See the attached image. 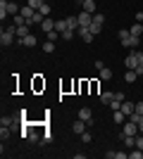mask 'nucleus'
I'll return each instance as SVG.
<instances>
[{
	"instance_id": "19",
	"label": "nucleus",
	"mask_w": 143,
	"mask_h": 159,
	"mask_svg": "<svg viewBox=\"0 0 143 159\" xmlns=\"http://www.w3.org/2000/svg\"><path fill=\"white\" fill-rule=\"evenodd\" d=\"M67 19H57V21H55V31H60V33H64V31H67Z\"/></svg>"
},
{
	"instance_id": "17",
	"label": "nucleus",
	"mask_w": 143,
	"mask_h": 159,
	"mask_svg": "<svg viewBox=\"0 0 143 159\" xmlns=\"http://www.w3.org/2000/svg\"><path fill=\"white\" fill-rule=\"evenodd\" d=\"M88 29H91V33H93V36H98V33L102 31V21H95V19H93V21H91V26H88Z\"/></svg>"
},
{
	"instance_id": "38",
	"label": "nucleus",
	"mask_w": 143,
	"mask_h": 159,
	"mask_svg": "<svg viewBox=\"0 0 143 159\" xmlns=\"http://www.w3.org/2000/svg\"><path fill=\"white\" fill-rule=\"evenodd\" d=\"M134 112H136V114H141V116H143V102H136V107H134Z\"/></svg>"
},
{
	"instance_id": "39",
	"label": "nucleus",
	"mask_w": 143,
	"mask_h": 159,
	"mask_svg": "<svg viewBox=\"0 0 143 159\" xmlns=\"http://www.w3.org/2000/svg\"><path fill=\"white\" fill-rule=\"evenodd\" d=\"M136 147H138V150H143V135H136Z\"/></svg>"
},
{
	"instance_id": "14",
	"label": "nucleus",
	"mask_w": 143,
	"mask_h": 159,
	"mask_svg": "<svg viewBox=\"0 0 143 159\" xmlns=\"http://www.w3.org/2000/svg\"><path fill=\"white\" fill-rule=\"evenodd\" d=\"M86 126H88V124H86V121H83V119H79V121H74V126H72V131L81 135V133L86 131Z\"/></svg>"
},
{
	"instance_id": "9",
	"label": "nucleus",
	"mask_w": 143,
	"mask_h": 159,
	"mask_svg": "<svg viewBox=\"0 0 143 159\" xmlns=\"http://www.w3.org/2000/svg\"><path fill=\"white\" fill-rule=\"evenodd\" d=\"M126 119H129V116H126V114H124L122 109H117V112L112 114V121H115L117 126H122V124H124V121H126Z\"/></svg>"
},
{
	"instance_id": "4",
	"label": "nucleus",
	"mask_w": 143,
	"mask_h": 159,
	"mask_svg": "<svg viewBox=\"0 0 143 159\" xmlns=\"http://www.w3.org/2000/svg\"><path fill=\"white\" fill-rule=\"evenodd\" d=\"M124 64H126V69H136L138 66V52H129L126 60H124Z\"/></svg>"
},
{
	"instance_id": "27",
	"label": "nucleus",
	"mask_w": 143,
	"mask_h": 159,
	"mask_svg": "<svg viewBox=\"0 0 143 159\" xmlns=\"http://www.w3.org/2000/svg\"><path fill=\"white\" fill-rule=\"evenodd\" d=\"M55 50V43L53 40H45V43H43V52H53Z\"/></svg>"
},
{
	"instance_id": "43",
	"label": "nucleus",
	"mask_w": 143,
	"mask_h": 159,
	"mask_svg": "<svg viewBox=\"0 0 143 159\" xmlns=\"http://www.w3.org/2000/svg\"><path fill=\"white\" fill-rule=\"evenodd\" d=\"M79 2H81V0H79Z\"/></svg>"
},
{
	"instance_id": "24",
	"label": "nucleus",
	"mask_w": 143,
	"mask_h": 159,
	"mask_svg": "<svg viewBox=\"0 0 143 159\" xmlns=\"http://www.w3.org/2000/svg\"><path fill=\"white\" fill-rule=\"evenodd\" d=\"M12 24H14V26H21V24H26V19H24L21 14H14V17H12Z\"/></svg>"
},
{
	"instance_id": "16",
	"label": "nucleus",
	"mask_w": 143,
	"mask_h": 159,
	"mask_svg": "<svg viewBox=\"0 0 143 159\" xmlns=\"http://www.w3.org/2000/svg\"><path fill=\"white\" fill-rule=\"evenodd\" d=\"M129 31H131V36H136V38H141V36H143V26H141V21H136V24H134V26H131Z\"/></svg>"
},
{
	"instance_id": "32",
	"label": "nucleus",
	"mask_w": 143,
	"mask_h": 159,
	"mask_svg": "<svg viewBox=\"0 0 143 159\" xmlns=\"http://www.w3.org/2000/svg\"><path fill=\"white\" fill-rule=\"evenodd\" d=\"M29 140H31V143H41V135L34 133V131H29Z\"/></svg>"
},
{
	"instance_id": "10",
	"label": "nucleus",
	"mask_w": 143,
	"mask_h": 159,
	"mask_svg": "<svg viewBox=\"0 0 143 159\" xmlns=\"http://www.w3.org/2000/svg\"><path fill=\"white\" fill-rule=\"evenodd\" d=\"M79 119H83L86 124H93V116H91V109H88V107H81V109H79Z\"/></svg>"
},
{
	"instance_id": "25",
	"label": "nucleus",
	"mask_w": 143,
	"mask_h": 159,
	"mask_svg": "<svg viewBox=\"0 0 143 159\" xmlns=\"http://www.w3.org/2000/svg\"><path fill=\"white\" fill-rule=\"evenodd\" d=\"M100 79H102V81H107V79H112V71H110L107 66H102V69H100Z\"/></svg>"
},
{
	"instance_id": "7",
	"label": "nucleus",
	"mask_w": 143,
	"mask_h": 159,
	"mask_svg": "<svg viewBox=\"0 0 143 159\" xmlns=\"http://www.w3.org/2000/svg\"><path fill=\"white\" fill-rule=\"evenodd\" d=\"M19 40V45H24V48H34L36 45V36L34 33H29V36H24V38H17Z\"/></svg>"
},
{
	"instance_id": "31",
	"label": "nucleus",
	"mask_w": 143,
	"mask_h": 159,
	"mask_svg": "<svg viewBox=\"0 0 143 159\" xmlns=\"http://www.w3.org/2000/svg\"><path fill=\"white\" fill-rule=\"evenodd\" d=\"M0 138H2V140L10 138V126H2V128H0Z\"/></svg>"
},
{
	"instance_id": "12",
	"label": "nucleus",
	"mask_w": 143,
	"mask_h": 159,
	"mask_svg": "<svg viewBox=\"0 0 143 159\" xmlns=\"http://www.w3.org/2000/svg\"><path fill=\"white\" fill-rule=\"evenodd\" d=\"M81 10H83V12L95 14V0H81Z\"/></svg>"
},
{
	"instance_id": "5",
	"label": "nucleus",
	"mask_w": 143,
	"mask_h": 159,
	"mask_svg": "<svg viewBox=\"0 0 143 159\" xmlns=\"http://www.w3.org/2000/svg\"><path fill=\"white\" fill-rule=\"evenodd\" d=\"M36 12H38V10H34L31 5H21V10H19V14L24 17V19H26V24H29V19H31V17H34Z\"/></svg>"
},
{
	"instance_id": "6",
	"label": "nucleus",
	"mask_w": 143,
	"mask_h": 159,
	"mask_svg": "<svg viewBox=\"0 0 143 159\" xmlns=\"http://www.w3.org/2000/svg\"><path fill=\"white\" fill-rule=\"evenodd\" d=\"M76 33L81 36V40H83V43H91V40L95 38L93 33H91V29H83V26H79V29H76Z\"/></svg>"
},
{
	"instance_id": "33",
	"label": "nucleus",
	"mask_w": 143,
	"mask_h": 159,
	"mask_svg": "<svg viewBox=\"0 0 143 159\" xmlns=\"http://www.w3.org/2000/svg\"><path fill=\"white\" fill-rule=\"evenodd\" d=\"M26 5H31L34 10H41V5H43V0H29Z\"/></svg>"
},
{
	"instance_id": "28",
	"label": "nucleus",
	"mask_w": 143,
	"mask_h": 159,
	"mask_svg": "<svg viewBox=\"0 0 143 159\" xmlns=\"http://www.w3.org/2000/svg\"><path fill=\"white\" fill-rule=\"evenodd\" d=\"M74 29H67V31H64V33H62V40H72V38H74Z\"/></svg>"
},
{
	"instance_id": "29",
	"label": "nucleus",
	"mask_w": 143,
	"mask_h": 159,
	"mask_svg": "<svg viewBox=\"0 0 143 159\" xmlns=\"http://www.w3.org/2000/svg\"><path fill=\"white\" fill-rule=\"evenodd\" d=\"M110 107H112V112H117V109H122V100H112V102H110Z\"/></svg>"
},
{
	"instance_id": "37",
	"label": "nucleus",
	"mask_w": 143,
	"mask_h": 159,
	"mask_svg": "<svg viewBox=\"0 0 143 159\" xmlns=\"http://www.w3.org/2000/svg\"><path fill=\"white\" fill-rule=\"evenodd\" d=\"M91 140H93V135H91V133H86V131H83V133H81V143H91Z\"/></svg>"
},
{
	"instance_id": "30",
	"label": "nucleus",
	"mask_w": 143,
	"mask_h": 159,
	"mask_svg": "<svg viewBox=\"0 0 143 159\" xmlns=\"http://www.w3.org/2000/svg\"><path fill=\"white\" fill-rule=\"evenodd\" d=\"M12 124H14L12 116H2V119H0V126H12Z\"/></svg>"
},
{
	"instance_id": "1",
	"label": "nucleus",
	"mask_w": 143,
	"mask_h": 159,
	"mask_svg": "<svg viewBox=\"0 0 143 159\" xmlns=\"http://www.w3.org/2000/svg\"><path fill=\"white\" fill-rule=\"evenodd\" d=\"M138 133H141L138 131V124H134V121H129V119L122 124V135H138Z\"/></svg>"
},
{
	"instance_id": "18",
	"label": "nucleus",
	"mask_w": 143,
	"mask_h": 159,
	"mask_svg": "<svg viewBox=\"0 0 143 159\" xmlns=\"http://www.w3.org/2000/svg\"><path fill=\"white\" fill-rule=\"evenodd\" d=\"M138 79V74L136 69H126V74H124V81H129V83H134V81Z\"/></svg>"
},
{
	"instance_id": "15",
	"label": "nucleus",
	"mask_w": 143,
	"mask_h": 159,
	"mask_svg": "<svg viewBox=\"0 0 143 159\" xmlns=\"http://www.w3.org/2000/svg\"><path fill=\"white\" fill-rule=\"evenodd\" d=\"M41 29H43V33H48V31H55V21L45 17V19L41 21Z\"/></svg>"
},
{
	"instance_id": "2",
	"label": "nucleus",
	"mask_w": 143,
	"mask_h": 159,
	"mask_svg": "<svg viewBox=\"0 0 143 159\" xmlns=\"http://www.w3.org/2000/svg\"><path fill=\"white\" fill-rule=\"evenodd\" d=\"M14 38H17V36H14V33H10V31H7V29H5V31L0 33V45H2V48L12 45V40H14Z\"/></svg>"
},
{
	"instance_id": "22",
	"label": "nucleus",
	"mask_w": 143,
	"mask_h": 159,
	"mask_svg": "<svg viewBox=\"0 0 143 159\" xmlns=\"http://www.w3.org/2000/svg\"><path fill=\"white\" fill-rule=\"evenodd\" d=\"M38 12H41L43 17H50V12H53V7L48 5V2H43V5H41V10H38Z\"/></svg>"
},
{
	"instance_id": "35",
	"label": "nucleus",
	"mask_w": 143,
	"mask_h": 159,
	"mask_svg": "<svg viewBox=\"0 0 143 159\" xmlns=\"http://www.w3.org/2000/svg\"><path fill=\"white\" fill-rule=\"evenodd\" d=\"M129 36H131V31H129V29H122V31H119V40L129 38Z\"/></svg>"
},
{
	"instance_id": "26",
	"label": "nucleus",
	"mask_w": 143,
	"mask_h": 159,
	"mask_svg": "<svg viewBox=\"0 0 143 159\" xmlns=\"http://www.w3.org/2000/svg\"><path fill=\"white\" fill-rule=\"evenodd\" d=\"M129 159H143V150L134 147V152H129Z\"/></svg>"
},
{
	"instance_id": "40",
	"label": "nucleus",
	"mask_w": 143,
	"mask_h": 159,
	"mask_svg": "<svg viewBox=\"0 0 143 159\" xmlns=\"http://www.w3.org/2000/svg\"><path fill=\"white\" fill-rule=\"evenodd\" d=\"M138 66H143V52H138Z\"/></svg>"
},
{
	"instance_id": "21",
	"label": "nucleus",
	"mask_w": 143,
	"mask_h": 159,
	"mask_svg": "<svg viewBox=\"0 0 143 159\" xmlns=\"http://www.w3.org/2000/svg\"><path fill=\"white\" fill-rule=\"evenodd\" d=\"M112 100H115V93H100V102L102 105H110Z\"/></svg>"
},
{
	"instance_id": "41",
	"label": "nucleus",
	"mask_w": 143,
	"mask_h": 159,
	"mask_svg": "<svg viewBox=\"0 0 143 159\" xmlns=\"http://www.w3.org/2000/svg\"><path fill=\"white\" fill-rule=\"evenodd\" d=\"M136 74H138V76H143V66H136Z\"/></svg>"
},
{
	"instance_id": "13",
	"label": "nucleus",
	"mask_w": 143,
	"mask_h": 159,
	"mask_svg": "<svg viewBox=\"0 0 143 159\" xmlns=\"http://www.w3.org/2000/svg\"><path fill=\"white\" fill-rule=\"evenodd\" d=\"M138 40L141 38H136V36H129V38H124V40H119L124 48H138Z\"/></svg>"
},
{
	"instance_id": "11",
	"label": "nucleus",
	"mask_w": 143,
	"mask_h": 159,
	"mask_svg": "<svg viewBox=\"0 0 143 159\" xmlns=\"http://www.w3.org/2000/svg\"><path fill=\"white\" fill-rule=\"evenodd\" d=\"M29 24H21V26H14V36L17 38H24V36H29Z\"/></svg>"
},
{
	"instance_id": "36",
	"label": "nucleus",
	"mask_w": 143,
	"mask_h": 159,
	"mask_svg": "<svg viewBox=\"0 0 143 159\" xmlns=\"http://www.w3.org/2000/svg\"><path fill=\"white\" fill-rule=\"evenodd\" d=\"M141 119H143V116H141V114H136V112H134V114H129V121H134V124H138Z\"/></svg>"
},
{
	"instance_id": "8",
	"label": "nucleus",
	"mask_w": 143,
	"mask_h": 159,
	"mask_svg": "<svg viewBox=\"0 0 143 159\" xmlns=\"http://www.w3.org/2000/svg\"><path fill=\"white\" fill-rule=\"evenodd\" d=\"M5 10H7V14H12V17H14V14H19L21 7L17 5V2H12V0H5Z\"/></svg>"
},
{
	"instance_id": "42",
	"label": "nucleus",
	"mask_w": 143,
	"mask_h": 159,
	"mask_svg": "<svg viewBox=\"0 0 143 159\" xmlns=\"http://www.w3.org/2000/svg\"><path fill=\"white\" fill-rule=\"evenodd\" d=\"M138 131H141V133H143V119H141V121H138Z\"/></svg>"
},
{
	"instance_id": "34",
	"label": "nucleus",
	"mask_w": 143,
	"mask_h": 159,
	"mask_svg": "<svg viewBox=\"0 0 143 159\" xmlns=\"http://www.w3.org/2000/svg\"><path fill=\"white\" fill-rule=\"evenodd\" d=\"M41 143H45V145H48V143H53V133H43V138H41Z\"/></svg>"
},
{
	"instance_id": "20",
	"label": "nucleus",
	"mask_w": 143,
	"mask_h": 159,
	"mask_svg": "<svg viewBox=\"0 0 143 159\" xmlns=\"http://www.w3.org/2000/svg\"><path fill=\"white\" fill-rule=\"evenodd\" d=\"M134 107H136L134 102H126V100H124V102H122V112L129 116V114H134Z\"/></svg>"
},
{
	"instance_id": "3",
	"label": "nucleus",
	"mask_w": 143,
	"mask_h": 159,
	"mask_svg": "<svg viewBox=\"0 0 143 159\" xmlns=\"http://www.w3.org/2000/svg\"><path fill=\"white\" fill-rule=\"evenodd\" d=\"M91 21H93V14H91V12H83V10H81V14H79V26L88 29Z\"/></svg>"
},
{
	"instance_id": "23",
	"label": "nucleus",
	"mask_w": 143,
	"mask_h": 159,
	"mask_svg": "<svg viewBox=\"0 0 143 159\" xmlns=\"http://www.w3.org/2000/svg\"><path fill=\"white\" fill-rule=\"evenodd\" d=\"M45 38H48V40H53V43H55L57 38H62V33H60V31H48V33H45Z\"/></svg>"
}]
</instances>
